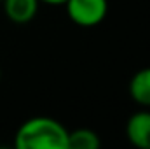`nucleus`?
Instances as JSON below:
<instances>
[{"label":"nucleus","instance_id":"obj_1","mask_svg":"<svg viewBox=\"0 0 150 149\" xmlns=\"http://www.w3.org/2000/svg\"><path fill=\"white\" fill-rule=\"evenodd\" d=\"M18 149H68V130L49 116L26 119L14 135Z\"/></svg>","mask_w":150,"mask_h":149},{"label":"nucleus","instance_id":"obj_2","mask_svg":"<svg viewBox=\"0 0 150 149\" xmlns=\"http://www.w3.org/2000/svg\"><path fill=\"white\" fill-rule=\"evenodd\" d=\"M67 16L82 28H93L105 21L108 14V0H67Z\"/></svg>","mask_w":150,"mask_h":149},{"label":"nucleus","instance_id":"obj_3","mask_svg":"<svg viewBox=\"0 0 150 149\" xmlns=\"http://www.w3.org/2000/svg\"><path fill=\"white\" fill-rule=\"evenodd\" d=\"M126 137L138 149H150V111L143 109L129 116L126 123Z\"/></svg>","mask_w":150,"mask_h":149},{"label":"nucleus","instance_id":"obj_4","mask_svg":"<svg viewBox=\"0 0 150 149\" xmlns=\"http://www.w3.org/2000/svg\"><path fill=\"white\" fill-rule=\"evenodd\" d=\"M7 19L14 25L30 23L38 12L40 0H2Z\"/></svg>","mask_w":150,"mask_h":149},{"label":"nucleus","instance_id":"obj_5","mask_svg":"<svg viewBox=\"0 0 150 149\" xmlns=\"http://www.w3.org/2000/svg\"><path fill=\"white\" fill-rule=\"evenodd\" d=\"M129 97L142 107H150V67L138 70L129 81Z\"/></svg>","mask_w":150,"mask_h":149},{"label":"nucleus","instance_id":"obj_6","mask_svg":"<svg viewBox=\"0 0 150 149\" xmlns=\"http://www.w3.org/2000/svg\"><path fill=\"white\" fill-rule=\"evenodd\" d=\"M100 146L101 139L91 128H77L68 132V149H98Z\"/></svg>","mask_w":150,"mask_h":149},{"label":"nucleus","instance_id":"obj_7","mask_svg":"<svg viewBox=\"0 0 150 149\" xmlns=\"http://www.w3.org/2000/svg\"><path fill=\"white\" fill-rule=\"evenodd\" d=\"M67 0H40V4H47V5H63Z\"/></svg>","mask_w":150,"mask_h":149},{"label":"nucleus","instance_id":"obj_8","mask_svg":"<svg viewBox=\"0 0 150 149\" xmlns=\"http://www.w3.org/2000/svg\"><path fill=\"white\" fill-rule=\"evenodd\" d=\"M0 79H2V69H0Z\"/></svg>","mask_w":150,"mask_h":149},{"label":"nucleus","instance_id":"obj_9","mask_svg":"<svg viewBox=\"0 0 150 149\" xmlns=\"http://www.w3.org/2000/svg\"><path fill=\"white\" fill-rule=\"evenodd\" d=\"M0 2H2V0H0Z\"/></svg>","mask_w":150,"mask_h":149}]
</instances>
